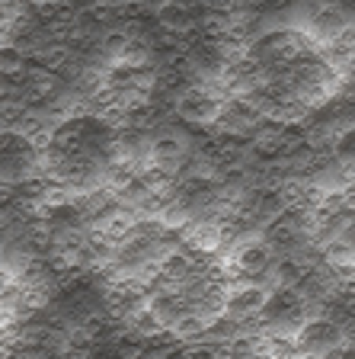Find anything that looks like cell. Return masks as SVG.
Masks as SVG:
<instances>
[{
    "label": "cell",
    "instance_id": "cell-1",
    "mask_svg": "<svg viewBox=\"0 0 355 359\" xmlns=\"http://www.w3.org/2000/svg\"><path fill=\"white\" fill-rule=\"evenodd\" d=\"M317 45L304 36L301 29H272L253 36V42L246 45L250 58L259 67H288L298 58H304L307 52H314Z\"/></svg>",
    "mask_w": 355,
    "mask_h": 359
},
{
    "label": "cell",
    "instance_id": "cell-2",
    "mask_svg": "<svg viewBox=\"0 0 355 359\" xmlns=\"http://www.w3.org/2000/svg\"><path fill=\"white\" fill-rule=\"evenodd\" d=\"M342 344H352V340L342 334L340 324L323 318V314H311V318L295 330V350L311 359H323L326 353L340 350Z\"/></svg>",
    "mask_w": 355,
    "mask_h": 359
},
{
    "label": "cell",
    "instance_id": "cell-3",
    "mask_svg": "<svg viewBox=\"0 0 355 359\" xmlns=\"http://www.w3.org/2000/svg\"><path fill=\"white\" fill-rule=\"evenodd\" d=\"M221 100L215 90H208L205 83H186V87L176 90V97H173V112H176L183 122H189V126H211L218 116V109H221Z\"/></svg>",
    "mask_w": 355,
    "mask_h": 359
},
{
    "label": "cell",
    "instance_id": "cell-4",
    "mask_svg": "<svg viewBox=\"0 0 355 359\" xmlns=\"http://www.w3.org/2000/svg\"><path fill=\"white\" fill-rule=\"evenodd\" d=\"M263 122V109L256 106V100L250 97H224L221 109H218L215 122L205 128L221 135H234V138H250V132Z\"/></svg>",
    "mask_w": 355,
    "mask_h": 359
},
{
    "label": "cell",
    "instance_id": "cell-5",
    "mask_svg": "<svg viewBox=\"0 0 355 359\" xmlns=\"http://www.w3.org/2000/svg\"><path fill=\"white\" fill-rule=\"evenodd\" d=\"M349 29H352V10H342V7H336V4H317V7L307 13L301 32L320 48V45L333 42V39H340L342 32H349Z\"/></svg>",
    "mask_w": 355,
    "mask_h": 359
},
{
    "label": "cell",
    "instance_id": "cell-6",
    "mask_svg": "<svg viewBox=\"0 0 355 359\" xmlns=\"http://www.w3.org/2000/svg\"><path fill=\"white\" fill-rule=\"evenodd\" d=\"M275 254L269 250L263 241H240V244L230 247V257L224 260V273L228 279H253V276H263L269 266H272Z\"/></svg>",
    "mask_w": 355,
    "mask_h": 359
},
{
    "label": "cell",
    "instance_id": "cell-7",
    "mask_svg": "<svg viewBox=\"0 0 355 359\" xmlns=\"http://www.w3.org/2000/svg\"><path fill=\"white\" fill-rule=\"evenodd\" d=\"M189 154H193V144H189V138H186V135L160 132V135H154V138L148 142L144 161H148L151 167H160V170L179 173L186 167V161H189Z\"/></svg>",
    "mask_w": 355,
    "mask_h": 359
},
{
    "label": "cell",
    "instance_id": "cell-8",
    "mask_svg": "<svg viewBox=\"0 0 355 359\" xmlns=\"http://www.w3.org/2000/svg\"><path fill=\"white\" fill-rule=\"evenodd\" d=\"M154 20H157V29L183 39L186 45H193L195 39H199V22H195V13L193 10L176 7L173 0H167V4L154 7Z\"/></svg>",
    "mask_w": 355,
    "mask_h": 359
},
{
    "label": "cell",
    "instance_id": "cell-9",
    "mask_svg": "<svg viewBox=\"0 0 355 359\" xmlns=\"http://www.w3.org/2000/svg\"><path fill=\"white\" fill-rule=\"evenodd\" d=\"M205 327H208V321L193 311L176 314V318L167 324V330H170V337L176 344H195V340H202V337H205Z\"/></svg>",
    "mask_w": 355,
    "mask_h": 359
},
{
    "label": "cell",
    "instance_id": "cell-10",
    "mask_svg": "<svg viewBox=\"0 0 355 359\" xmlns=\"http://www.w3.org/2000/svg\"><path fill=\"white\" fill-rule=\"evenodd\" d=\"M26 55L13 48L10 42H0V74H13V71H26Z\"/></svg>",
    "mask_w": 355,
    "mask_h": 359
},
{
    "label": "cell",
    "instance_id": "cell-11",
    "mask_svg": "<svg viewBox=\"0 0 355 359\" xmlns=\"http://www.w3.org/2000/svg\"><path fill=\"white\" fill-rule=\"evenodd\" d=\"M176 359H215V353H211V346H208L205 340H195V344H183V346H179Z\"/></svg>",
    "mask_w": 355,
    "mask_h": 359
},
{
    "label": "cell",
    "instance_id": "cell-12",
    "mask_svg": "<svg viewBox=\"0 0 355 359\" xmlns=\"http://www.w3.org/2000/svg\"><path fill=\"white\" fill-rule=\"evenodd\" d=\"M176 7H183V10H193V13H199L202 10V0H173Z\"/></svg>",
    "mask_w": 355,
    "mask_h": 359
},
{
    "label": "cell",
    "instance_id": "cell-13",
    "mask_svg": "<svg viewBox=\"0 0 355 359\" xmlns=\"http://www.w3.org/2000/svg\"><path fill=\"white\" fill-rule=\"evenodd\" d=\"M266 4H275V7H285V4H291V0H266Z\"/></svg>",
    "mask_w": 355,
    "mask_h": 359
}]
</instances>
